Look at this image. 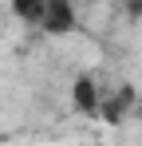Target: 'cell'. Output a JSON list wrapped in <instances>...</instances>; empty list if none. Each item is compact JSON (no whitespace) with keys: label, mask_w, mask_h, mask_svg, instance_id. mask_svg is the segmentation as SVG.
<instances>
[{"label":"cell","mask_w":142,"mask_h":146,"mask_svg":"<svg viewBox=\"0 0 142 146\" xmlns=\"http://www.w3.org/2000/svg\"><path fill=\"white\" fill-rule=\"evenodd\" d=\"M40 28H44V32H51V36H59V32H71V28H75V8H71L67 0H47Z\"/></svg>","instance_id":"obj_2"},{"label":"cell","mask_w":142,"mask_h":146,"mask_svg":"<svg viewBox=\"0 0 142 146\" xmlns=\"http://www.w3.org/2000/svg\"><path fill=\"white\" fill-rule=\"evenodd\" d=\"M130 115H134V119L142 122V99H134V111H130Z\"/></svg>","instance_id":"obj_3"},{"label":"cell","mask_w":142,"mask_h":146,"mask_svg":"<svg viewBox=\"0 0 142 146\" xmlns=\"http://www.w3.org/2000/svg\"><path fill=\"white\" fill-rule=\"evenodd\" d=\"M71 99H75V111H83V115H91V119H99V111H103V103H107V95H99V83H95L91 71L75 79Z\"/></svg>","instance_id":"obj_1"}]
</instances>
